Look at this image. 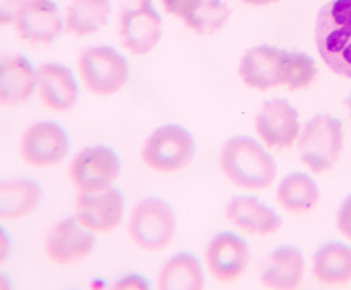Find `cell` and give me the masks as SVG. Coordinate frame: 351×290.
<instances>
[{
	"instance_id": "24",
	"label": "cell",
	"mask_w": 351,
	"mask_h": 290,
	"mask_svg": "<svg viewBox=\"0 0 351 290\" xmlns=\"http://www.w3.org/2000/svg\"><path fill=\"white\" fill-rule=\"evenodd\" d=\"M111 0H72L66 10V30L83 38L108 25Z\"/></svg>"
},
{
	"instance_id": "27",
	"label": "cell",
	"mask_w": 351,
	"mask_h": 290,
	"mask_svg": "<svg viewBox=\"0 0 351 290\" xmlns=\"http://www.w3.org/2000/svg\"><path fill=\"white\" fill-rule=\"evenodd\" d=\"M161 2L169 14L177 16L186 25H189L205 0H161Z\"/></svg>"
},
{
	"instance_id": "7",
	"label": "cell",
	"mask_w": 351,
	"mask_h": 290,
	"mask_svg": "<svg viewBox=\"0 0 351 290\" xmlns=\"http://www.w3.org/2000/svg\"><path fill=\"white\" fill-rule=\"evenodd\" d=\"M121 175V159L105 145L86 147L73 156L69 178L78 193H97L112 187Z\"/></svg>"
},
{
	"instance_id": "9",
	"label": "cell",
	"mask_w": 351,
	"mask_h": 290,
	"mask_svg": "<svg viewBox=\"0 0 351 290\" xmlns=\"http://www.w3.org/2000/svg\"><path fill=\"white\" fill-rule=\"evenodd\" d=\"M71 139L60 123L44 121L33 123L22 134L19 153L27 166L35 169L55 167L69 155Z\"/></svg>"
},
{
	"instance_id": "21",
	"label": "cell",
	"mask_w": 351,
	"mask_h": 290,
	"mask_svg": "<svg viewBox=\"0 0 351 290\" xmlns=\"http://www.w3.org/2000/svg\"><path fill=\"white\" fill-rule=\"evenodd\" d=\"M43 187L35 180L14 178L0 184V217L19 220L30 215L39 206Z\"/></svg>"
},
{
	"instance_id": "26",
	"label": "cell",
	"mask_w": 351,
	"mask_h": 290,
	"mask_svg": "<svg viewBox=\"0 0 351 290\" xmlns=\"http://www.w3.org/2000/svg\"><path fill=\"white\" fill-rule=\"evenodd\" d=\"M317 66L309 55L303 52H289L286 84L291 90L308 89L317 78Z\"/></svg>"
},
{
	"instance_id": "20",
	"label": "cell",
	"mask_w": 351,
	"mask_h": 290,
	"mask_svg": "<svg viewBox=\"0 0 351 290\" xmlns=\"http://www.w3.org/2000/svg\"><path fill=\"white\" fill-rule=\"evenodd\" d=\"M313 275L325 287H347L351 284V247L328 242L313 258Z\"/></svg>"
},
{
	"instance_id": "19",
	"label": "cell",
	"mask_w": 351,
	"mask_h": 290,
	"mask_svg": "<svg viewBox=\"0 0 351 290\" xmlns=\"http://www.w3.org/2000/svg\"><path fill=\"white\" fill-rule=\"evenodd\" d=\"M304 269H306L304 256L297 247H278L265 261L261 284L265 289H297L303 282Z\"/></svg>"
},
{
	"instance_id": "29",
	"label": "cell",
	"mask_w": 351,
	"mask_h": 290,
	"mask_svg": "<svg viewBox=\"0 0 351 290\" xmlns=\"http://www.w3.org/2000/svg\"><path fill=\"white\" fill-rule=\"evenodd\" d=\"M337 230L351 242V193L345 197L337 213Z\"/></svg>"
},
{
	"instance_id": "25",
	"label": "cell",
	"mask_w": 351,
	"mask_h": 290,
	"mask_svg": "<svg viewBox=\"0 0 351 290\" xmlns=\"http://www.w3.org/2000/svg\"><path fill=\"white\" fill-rule=\"evenodd\" d=\"M228 18L230 8L222 0H205L188 27L200 35H213L225 25Z\"/></svg>"
},
{
	"instance_id": "3",
	"label": "cell",
	"mask_w": 351,
	"mask_h": 290,
	"mask_svg": "<svg viewBox=\"0 0 351 290\" xmlns=\"http://www.w3.org/2000/svg\"><path fill=\"white\" fill-rule=\"evenodd\" d=\"M297 150L311 172L315 175L330 172L343 152L341 121L328 114L314 116L300 132Z\"/></svg>"
},
{
	"instance_id": "14",
	"label": "cell",
	"mask_w": 351,
	"mask_h": 290,
	"mask_svg": "<svg viewBox=\"0 0 351 290\" xmlns=\"http://www.w3.org/2000/svg\"><path fill=\"white\" fill-rule=\"evenodd\" d=\"M125 200L116 187L97 193H78L75 217L95 234H108L123 220Z\"/></svg>"
},
{
	"instance_id": "30",
	"label": "cell",
	"mask_w": 351,
	"mask_h": 290,
	"mask_svg": "<svg viewBox=\"0 0 351 290\" xmlns=\"http://www.w3.org/2000/svg\"><path fill=\"white\" fill-rule=\"evenodd\" d=\"M116 290H147L149 289V282H147L143 276L138 273H130V275L123 276L114 284Z\"/></svg>"
},
{
	"instance_id": "31",
	"label": "cell",
	"mask_w": 351,
	"mask_h": 290,
	"mask_svg": "<svg viewBox=\"0 0 351 290\" xmlns=\"http://www.w3.org/2000/svg\"><path fill=\"white\" fill-rule=\"evenodd\" d=\"M247 5H254V7H265V5L280 2V0H243Z\"/></svg>"
},
{
	"instance_id": "11",
	"label": "cell",
	"mask_w": 351,
	"mask_h": 290,
	"mask_svg": "<svg viewBox=\"0 0 351 290\" xmlns=\"http://www.w3.org/2000/svg\"><path fill=\"white\" fill-rule=\"evenodd\" d=\"M254 123L259 139L275 152L291 150L302 132L298 111L285 99L264 101Z\"/></svg>"
},
{
	"instance_id": "17",
	"label": "cell",
	"mask_w": 351,
	"mask_h": 290,
	"mask_svg": "<svg viewBox=\"0 0 351 290\" xmlns=\"http://www.w3.org/2000/svg\"><path fill=\"white\" fill-rule=\"evenodd\" d=\"M36 93L45 108L55 112H67L77 105L80 89L69 67L45 62L36 69Z\"/></svg>"
},
{
	"instance_id": "32",
	"label": "cell",
	"mask_w": 351,
	"mask_h": 290,
	"mask_svg": "<svg viewBox=\"0 0 351 290\" xmlns=\"http://www.w3.org/2000/svg\"><path fill=\"white\" fill-rule=\"evenodd\" d=\"M347 106H348V111H350V116H351V97H350L348 101H347Z\"/></svg>"
},
{
	"instance_id": "2",
	"label": "cell",
	"mask_w": 351,
	"mask_h": 290,
	"mask_svg": "<svg viewBox=\"0 0 351 290\" xmlns=\"http://www.w3.org/2000/svg\"><path fill=\"white\" fill-rule=\"evenodd\" d=\"M315 44L330 69L351 80V0H331L315 21Z\"/></svg>"
},
{
	"instance_id": "22",
	"label": "cell",
	"mask_w": 351,
	"mask_h": 290,
	"mask_svg": "<svg viewBox=\"0 0 351 290\" xmlns=\"http://www.w3.org/2000/svg\"><path fill=\"white\" fill-rule=\"evenodd\" d=\"M276 200L286 213L304 215L317 208L320 202V189L311 175L292 172L286 175L280 183Z\"/></svg>"
},
{
	"instance_id": "18",
	"label": "cell",
	"mask_w": 351,
	"mask_h": 290,
	"mask_svg": "<svg viewBox=\"0 0 351 290\" xmlns=\"http://www.w3.org/2000/svg\"><path fill=\"white\" fill-rule=\"evenodd\" d=\"M36 89V71L22 55H5L0 62V101L19 106L30 100Z\"/></svg>"
},
{
	"instance_id": "13",
	"label": "cell",
	"mask_w": 351,
	"mask_h": 290,
	"mask_svg": "<svg viewBox=\"0 0 351 290\" xmlns=\"http://www.w3.org/2000/svg\"><path fill=\"white\" fill-rule=\"evenodd\" d=\"M289 52L271 45H258L242 56L239 75L248 88L270 90L286 84Z\"/></svg>"
},
{
	"instance_id": "1",
	"label": "cell",
	"mask_w": 351,
	"mask_h": 290,
	"mask_svg": "<svg viewBox=\"0 0 351 290\" xmlns=\"http://www.w3.org/2000/svg\"><path fill=\"white\" fill-rule=\"evenodd\" d=\"M220 169L231 184L247 192L269 189L278 175L274 156L250 136H234L220 152Z\"/></svg>"
},
{
	"instance_id": "15",
	"label": "cell",
	"mask_w": 351,
	"mask_h": 290,
	"mask_svg": "<svg viewBox=\"0 0 351 290\" xmlns=\"http://www.w3.org/2000/svg\"><path fill=\"white\" fill-rule=\"evenodd\" d=\"M64 25L66 21L58 5L52 0H27L14 22L18 36L33 45L55 43L63 33Z\"/></svg>"
},
{
	"instance_id": "28",
	"label": "cell",
	"mask_w": 351,
	"mask_h": 290,
	"mask_svg": "<svg viewBox=\"0 0 351 290\" xmlns=\"http://www.w3.org/2000/svg\"><path fill=\"white\" fill-rule=\"evenodd\" d=\"M27 0H0V24L3 27L16 22Z\"/></svg>"
},
{
	"instance_id": "16",
	"label": "cell",
	"mask_w": 351,
	"mask_h": 290,
	"mask_svg": "<svg viewBox=\"0 0 351 290\" xmlns=\"http://www.w3.org/2000/svg\"><path fill=\"white\" fill-rule=\"evenodd\" d=\"M226 220L252 237H269L282 226L281 215L258 197L236 195L226 206Z\"/></svg>"
},
{
	"instance_id": "8",
	"label": "cell",
	"mask_w": 351,
	"mask_h": 290,
	"mask_svg": "<svg viewBox=\"0 0 351 290\" xmlns=\"http://www.w3.org/2000/svg\"><path fill=\"white\" fill-rule=\"evenodd\" d=\"M162 36V19L152 0H132L119 18V38L130 53L143 56Z\"/></svg>"
},
{
	"instance_id": "10",
	"label": "cell",
	"mask_w": 351,
	"mask_h": 290,
	"mask_svg": "<svg viewBox=\"0 0 351 290\" xmlns=\"http://www.w3.org/2000/svg\"><path fill=\"white\" fill-rule=\"evenodd\" d=\"M95 248V232L83 226L73 215L61 220L49 231L44 250L49 261L60 267H71L83 263Z\"/></svg>"
},
{
	"instance_id": "23",
	"label": "cell",
	"mask_w": 351,
	"mask_h": 290,
	"mask_svg": "<svg viewBox=\"0 0 351 290\" xmlns=\"http://www.w3.org/2000/svg\"><path fill=\"white\" fill-rule=\"evenodd\" d=\"M205 270L197 256L178 253L172 256L160 271L158 287L162 290H198L205 287Z\"/></svg>"
},
{
	"instance_id": "6",
	"label": "cell",
	"mask_w": 351,
	"mask_h": 290,
	"mask_svg": "<svg viewBox=\"0 0 351 290\" xmlns=\"http://www.w3.org/2000/svg\"><path fill=\"white\" fill-rule=\"evenodd\" d=\"M78 72L90 94L110 97L125 86L130 75L128 61L110 45H95L78 58Z\"/></svg>"
},
{
	"instance_id": "4",
	"label": "cell",
	"mask_w": 351,
	"mask_h": 290,
	"mask_svg": "<svg viewBox=\"0 0 351 290\" xmlns=\"http://www.w3.org/2000/svg\"><path fill=\"white\" fill-rule=\"evenodd\" d=\"M127 232L139 250L160 253L173 241L177 232V215L171 204L161 198H144L130 214Z\"/></svg>"
},
{
	"instance_id": "12",
	"label": "cell",
	"mask_w": 351,
	"mask_h": 290,
	"mask_svg": "<svg viewBox=\"0 0 351 290\" xmlns=\"http://www.w3.org/2000/svg\"><path fill=\"white\" fill-rule=\"evenodd\" d=\"M252 261V252L243 239L231 231L217 232L206 248V267L220 284H234L243 276Z\"/></svg>"
},
{
	"instance_id": "5",
	"label": "cell",
	"mask_w": 351,
	"mask_h": 290,
	"mask_svg": "<svg viewBox=\"0 0 351 290\" xmlns=\"http://www.w3.org/2000/svg\"><path fill=\"white\" fill-rule=\"evenodd\" d=\"M195 139L189 130L178 123H167L156 128L141 150L144 166L155 173H175L194 161Z\"/></svg>"
}]
</instances>
